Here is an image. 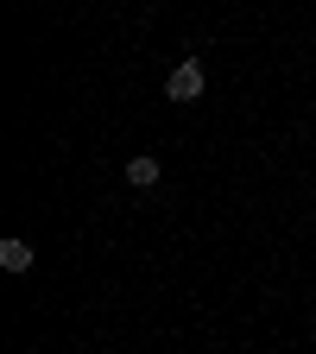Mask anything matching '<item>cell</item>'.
Segmentation results:
<instances>
[{"instance_id": "1", "label": "cell", "mask_w": 316, "mask_h": 354, "mask_svg": "<svg viewBox=\"0 0 316 354\" xmlns=\"http://www.w3.org/2000/svg\"><path fill=\"white\" fill-rule=\"evenodd\" d=\"M203 95H209V70H203L196 57H184V64L165 76V102H184V108H190V102H203Z\"/></svg>"}, {"instance_id": "2", "label": "cell", "mask_w": 316, "mask_h": 354, "mask_svg": "<svg viewBox=\"0 0 316 354\" xmlns=\"http://www.w3.org/2000/svg\"><path fill=\"white\" fill-rule=\"evenodd\" d=\"M158 177H165V165H158L152 152H133V158H127V184H133V190H152Z\"/></svg>"}, {"instance_id": "3", "label": "cell", "mask_w": 316, "mask_h": 354, "mask_svg": "<svg viewBox=\"0 0 316 354\" xmlns=\"http://www.w3.org/2000/svg\"><path fill=\"white\" fill-rule=\"evenodd\" d=\"M32 259H38L32 241H19V234H13V241H0V266H7V272H32Z\"/></svg>"}]
</instances>
